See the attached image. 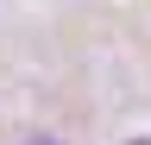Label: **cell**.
Here are the masks:
<instances>
[{"instance_id":"7a4b0ae2","label":"cell","mask_w":151,"mask_h":145,"mask_svg":"<svg viewBox=\"0 0 151 145\" xmlns=\"http://www.w3.org/2000/svg\"><path fill=\"white\" fill-rule=\"evenodd\" d=\"M139 145H151V139H139Z\"/></svg>"},{"instance_id":"6da1fadb","label":"cell","mask_w":151,"mask_h":145,"mask_svg":"<svg viewBox=\"0 0 151 145\" xmlns=\"http://www.w3.org/2000/svg\"><path fill=\"white\" fill-rule=\"evenodd\" d=\"M25 145H50V139H25Z\"/></svg>"}]
</instances>
